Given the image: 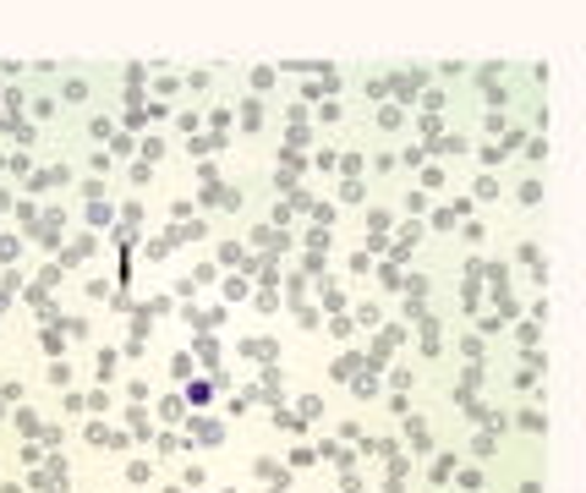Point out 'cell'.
I'll return each mask as SVG.
<instances>
[{
  "label": "cell",
  "mask_w": 586,
  "mask_h": 493,
  "mask_svg": "<svg viewBox=\"0 0 586 493\" xmlns=\"http://www.w3.org/2000/svg\"><path fill=\"white\" fill-rule=\"evenodd\" d=\"M193 439H203V444H219V439H225V428H219V422H208V417H193Z\"/></svg>",
  "instance_id": "cell-1"
},
{
  "label": "cell",
  "mask_w": 586,
  "mask_h": 493,
  "mask_svg": "<svg viewBox=\"0 0 586 493\" xmlns=\"http://www.w3.org/2000/svg\"><path fill=\"white\" fill-rule=\"evenodd\" d=\"M417 89H422V72H400V78H394V94L405 99V104H411V94H417Z\"/></svg>",
  "instance_id": "cell-2"
},
{
  "label": "cell",
  "mask_w": 586,
  "mask_h": 493,
  "mask_svg": "<svg viewBox=\"0 0 586 493\" xmlns=\"http://www.w3.org/2000/svg\"><path fill=\"white\" fill-rule=\"evenodd\" d=\"M241 351H247V357H280L275 340H241Z\"/></svg>",
  "instance_id": "cell-3"
},
{
  "label": "cell",
  "mask_w": 586,
  "mask_h": 493,
  "mask_svg": "<svg viewBox=\"0 0 586 493\" xmlns=\"http://www.w3.org/2000/svg\"><path fill=\"white\" fill-rule=\"evenodd\" d=\"M110 219H115V208H110V203H89V225H99V230H104Z\"/></svg>",
  "instance_id": "cell-4"
},
{
  "label": "cell",
  "mask_w": 586,
  "mask_h": 493,
  "mask_svg": "<svg viewBox=\"0 0 586 493\" xmlns=\"http://www.w3.org/2000/svg\"><path fill=\"white\" fill-rule=\"evenodd\" d=\"M258 121H264V104H258V99H247V104H241V126H247V132H253V126H258Z\"/></svg>",
  "instance_id": "cell-5"
},
{
  "label": "cell",
  "mask_w": 586,
  "mask_h": 493,
  "mask_svg": "<svg viewBox=\"0 0 586 493\" xmlns=\"http://www.w3.org/2000/svg\"><path fill=\"white\" fill-rule=\"evenodd\" d=\"M61 94H66V104H83V99H89V83H83V78H72Z\"/></svg>",
  "instance_id": "cell-6"
},
{
  "label": "cell",
  "mask_w": 586,
  "mask_h": 493,
  "mask_svg": "<svg viewBox=\"0 0 586 493\" xmlns=\"http://www.w3.org/2000/svg\"><path fill=\"white\" fill-rule=\"evenodd\" d=\"M6 132H11V137H17V143H33V126H28V121H17V115H11V121H6Z\"/></svg>",
  "instance_id": "cell-7"
},
{
  "label": "cell",
  "mask_w": 586,
  "mask_h": 493,
  "mask_svg": "<svg viewBox=\"0 0 586 493\" xmlns=\"http://www.w3.org/2000/svg\"><path fill=\"white\" fill-rule=\"evenodd\" d=\"M455 477V455H439V466H433V483H450Z\"/></svg>",
  "instance_id": "cell-8"
},
{
  "label": "cell",
  "mask_w": 586,
  "mask_h": 493,
  "mask_svg": "<svg viewBox=\"0 0 586 493\" xmlns=\"http://www.w3.org/2000/svg\"><path fill=\"white\" fill-rule=\"evenodd\" d=\"M400 121H405V115H400V104H384V110H379V126H384V132H394Z\"/></svg>",
  "instance_id": "cell-9"
},
{
  "label": "cell",
  "mask_w": 586,
  "mask_h": 493,
  "mask_svg": "<svg viewBox=\"0 0 586 493\" xmlns=\"http://www.w3.org/2000/svg\"><path fill=\"white\" fill-rule=\"evenodd\" d=\"M275 428H286V433H301V417H296V411H275Z\"/></svg>",
  "instance_id": "cell-10"
},
{
  "label": "cell",
  "mask_w": 586,
  "mask_h": 493,
  "mask_svg": "<svg viewBox=\"0 0 586 493\" xmlns=\"http://www.w3.org/2000/svg\"><path fill=\"white\" fill-rule=\"evenodd\" d=\"M307 247L312 253H329V230H307Z\"/></svg>",
  "instance_id": "cell-11"
},
{
  "label": "cell",
  "mask_w": 586,
  "mask_h": 493,
  "mask_svg": "<svg viewBox=\"0 0 586 493\" xmlns=\"http://www.w3.org/2000/svg\"><path fill=\"white\" fill-rule=\"evenodd\" d=\"M318 411H323V400H318V394H307V400H301V411H296V417H301V422H307V417H318Z\"/></svg>",
  "instance_id": "cell-12"
},
{
  "label": "cell",
  "mask_w": 586,
  "mask_h": 493,
  "mask_svg": "<svg viewBox=\"0 0 586 493\" xmlns=\"http://www.w3.org/2000/svg\"><path fill=\"white\" fill-rule=\"evenodd\" d=\"M521 428H526V433H543V428H548V422H543V417H537V411H521Z\"/></svg>",
  "instance_id": "cell-13"
},
{
  "label": "cell",
  "mask_w": 586,
  "mask_h": 493,
  "mask_svg": "<svg viewBox=\"0 0 586 493\" xmlns=\"http://www.w3.org/2000/svg\"><path fill=\"white\" fill-rule=\"evenodd\" d=\"M208 394H214V390H208V384H203V379H197L193 390H187V400H193V405H208Z\"/></svg>",
  "instance_id": "cell-14"
},
{
  "label": "cell",
  "mask_w": 586,
  "mask_h": 493,
  "mask_svg": "<svg viewBox=\"0 0 586 493\" xmlns=\"http://www.w3.org/2000/svg\"><path fill=\"white\" fill-rule=\"evenodd\" d=\"M11 258H17V242H11V236H0V264H11Z\"/></svg>",
  "instance_id": "cell-15"
},
{
  "label": "cell",
  "mask_w": 586,
  "mask_h": 493,
  "mask_svg": "<svg viewBox=\"0 0 586 493\" xmlns=\"http://www.w3.org/2000/svg\"><path fill=\"white\" fill-rule=\"evenodd\" d=\"M521 493H543V489H537V483H526V489H521Z\"/></svg>",
  "instance_id": "cell-16"
}]
</instances>
